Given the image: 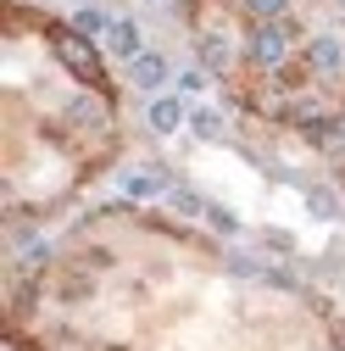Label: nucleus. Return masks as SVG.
<instances>
[{
	"mask_svg": "<svg viewBox=\"0 0 345 351\" xmlns=\"http://www.w3.org/2000/svg\"><path fill=\"white\" fill-rule=\"evenodd\" d=\"M307 140H312L318 151H345V112H329L323 123H312Z\"/></svg>",
	"mask_w": 345,
	"mask_h": 351,
	"instance_id": "obj_5",
	"label": "nucleus"
},
{
	"mask_svg": "<svg viewBox=\"0 0 345 351\" xmlns=\"http://www.w3.org/2000/svg\"><path fill=\"white\" fill-rule=\"evenodd\" d=\"M73 28H78L84 39H95V34H106V28H112V17H106V12H95V6H84V12L73 17Z\"/></svg>",
	"mask_w": 345,
	"mask_h": 351,
	"instance_id": "obj_11",
	"label": "nucleus"
},
{
	"mask_svg": "<svg viewBox=\"0 0 345 351\" xmlns=\"http://www.w3.org/2000/svg\"><path fill=\"white\" fill-rule=\"evenodd\" d=\"M340 6H345V0H340Z\"/></svg>",
	"mask_w": 345,
	"mask_h": 351,
	"instance_id": "obj_16",
	"label": "nucleus"
},
{
	"mask_svg": "<svg viewBox=\"0 0 345 351\" xmlns=\"http://www.w3.org/2000/svg\"><path fill=\"white\" fill-rule=\"evenodd\" d=\"M201 62H206V73H229V39L206 34L201 39Z\"/></svg>",
	"mask_w": 345,
	"mask_h": 351,
	"instance_id": "obj_10",
	"label": "nucleus"
},
{
	"mask_svg": "<svg viewBox=\"0 0 345 351\" xmlns=\"http://www.w3.org/2000/svg\"><path fill=\"white\" fill-rule=\"evenodd\" d=\"M162 184H167V179H162L156 167H140V173H128V179H123V190L134 195V201H145V195H156Z\"/></svg>",
	"mask_w": 345,
	"mask_h": 351,
	"instance_id": "obj_9",
	"label": "nucleus"
},
{
	"mask_svg": "<svg viewBox=\"0 0 345 351\" xmlns=\"http://www.w3.org/2000/svg\"><path fill=\"white\" fill-rule=\"evenodd\" d=\"M190 128H195L201 140H218V134H223V117H218V112H195V117H190Z\"/></svg>",
	"mask_w": 345,
	"mask_h": 351,
	"instance_id": "obj_13",
	"label": "nucleus"
},
{
	"mask_svg": "<svg viewBox=\"0 0 345 351\" xmlns=\"http://www.w3.org/2000/svg\"><path fill=\"white\" fill-rule=\"evenodd\" d=\"M51 51L73 78H90V84L101 78V51H95V39H84L78 28H51Z\"/></svg>",
	"mask_w": 345,
	"mask_h": 351,
	"instance_id": "obj_1",
	"label": "nucleus"
},
{
	"mask_svg": "<svg viewBox=\"0 0 345 351\" xmlns=\"http://www.w3.org/2000/svg\"><path fill=\"white\" fill-rule=\"evenodd\" d=\"M245 56L262 67V73H279L284 56H290V23H256L251 39H245Z\"/></svg>",
	"mask_w": 345,
	"mask_h": 351,
	"instance_id": "obj_2",
	"label": "nucleus"
},
{
	"mask_svg": "<svg viewBox=\"0 0 345 351\" xmlns=\"http://www.w3.org/2000/svg\"><path fill=\"white\" fill-rule=\"evenodd\" d=\"M312 212H318V217H334V201H329L323 190H312Z\"/></svg>",
	"mask_w": 345,
	"mask_h": 351,
	"instance_id": "obj_14",
	"label": "nucleus"
},
{
	"mask_svg": "<svg viewBox=\"0 0 345 351\" xmlns=\"http://www.w3.org/2000/svg\"><path fill=\"white\" fill-rule=\"evenodd\" d=\"M179 123H184V101H172V95L151 101V128H156V134H172Z\"/></svg>",
	"mask_w": 345,
	"mask_h": 351,
	"instance_id": "obj_7",
	"label": "nucleus"
},
{
	"mask_svg": "<svg viewBox=\"0 0 345 351\" xmlns=\"http://www.w3.org/2000/svg\"><path fill=\"white\" fill-rule=\"evenodd\" d=\"M67 123H73V128H101V123H106V101L73 95V101H67Z\"/></svg>",
	"mask_w": 345,
	"mask_h": 351,
	"instance_id": "obj_6",
	"label": "nucleus"
},
{
	"mask_svg": "<svg viewBox=\"0 0 345 351\" xmlns=\"http://www.w3.org/2000/svg\"><path fill=\"white\" fill-rule=\"evenodd\" d=\"M128 78H134L140 90H162V84H167V62L156 51H140L134 62H128Z\"/></svg>",
	"mask_w": 345,
	"mask_h": 351,
	"instance_id": "obj_3",
	"label": "nucleus"
},
{
	"mask_svg": "<svg viewBox=\"0 0 345 351\" xmlns=\"http://www.w3.org/2000/svg\"><path fill=\"white\" fill-rule=\"evenodd\" d=\"M301 62H307L312 73H340V62H345V51H340V39H329V34H318L312 45H307V56H301Z\"/></svg>",
	"mask_w": 345,
	"mask_h": 351,
	"instance_id": "obj_4",
	"label": "nucleus"
},
{
	"mask_svg": "<svg viewBox=\"0 0 345 351\" xmlns=\"http://www.w3.org/2000/svg\"><path fill=\"white\" fill-rule=\"evenodd\" d=\"M340 351H345V335H340Z\"/></svg>",
	"mask_w": 345,
	"mask_h": 351,
	"instance_id": "obj_15",
	"label": "nucleus"
},
{
	"mask_svg": "<svg viewBox=\"0 0 345 351\" xmlns=\"http://www.w3.org/2000/svg\"><path fill=\"white\" fill-rule=\"evenodd\" d=\"M106 45H112V56H128V62H134V56H140V28H134V23H112V28H106Z\"/></svg>",
	"mask_w": 345,
	"mask_h": 351,
	"instance_id": "obj_8",
	"label": "nucleus"
},
{
	"mask_svg": "<svg viewBox=\"0 0 345 351\" xmlns=\"http://www.w3.org/2000/svg\"><path fill=\"white\" fill-rule=\"evenodd\" d=\"M284 6H290V0H245V12L256 23H284Z\"/></svg>",
	"mask_w": 345,
	"mask_h": 351,
	"instance_id": "obj_12",
	"label": "nucleus"
}]
</instances>
